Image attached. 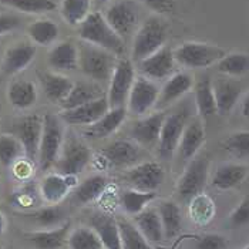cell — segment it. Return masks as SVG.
Listing matches in <instances>:
<instances>
[{
    "label": "cell",
    "mask_w": 249,
    "mask_h": 249,
    "mask_svg": "<svg viewBox=\"0 0 249 249\" xmlns=\"http://www.w3.org/2000/svg\"><path fill=\"white\" fill-rule=\"evenodd\" d=\"M167 113L158 111L154 114L138 118L130 127V137L142 148H154L158 145L161 130L164 125Z\"/></svg>",
    "instance_id": "cell-13"
},
{
    "label": "cell",
    "mask_w": 249,
    "mask_h": 249,
    "mask_svg": "<svg viewBox=\"0 0 249 249\" xmlns=\"http://www.w3.org/2000/svg\"><path fill=\"white\" fill-rule=\"evenodd\" d=\"M157 210H158L160 216H161V222H162V230H164L165 239L177 238L181 233V231H182V213H181V208L171 199H165V201L160 202Z\"/></svg>",
    "instance_id": "cell-32"
},
{
    "label": "cell",
    "mask_w": 249,
    "mask_h": 249,
    "mask_svg": "<svg viewBox=\"0 0 249 249\" xmlns=\"http://www.w3.org/2000/svg\"><path fill=\"white\" fill-rule=\"evenodd\" d=\"M93 160L90 147L74 134L66 135L61 151L56 161L58 173L69 177H77Z\"/></svg>",
    "instance_id": "cell-6"
},
{
    "label": "cell",
    "mask_w": 249,
    "mask_h": 249,
    "mask_svg": "<svg viewBox=\"0 0 249 249\" xmlns=\"http://www.w3.org/2000/svg\"><path fill=\"white\" fill-rule=\"evenodd\" d=\"M120 238H121V248L123 249H154L153 244H150L145 236L140 232L133 221L127 218L117 219Z\"/></svg>",
    "instance_id": "cell-37"
},
{
    "label": "cell",
    "mask_w": 249,
    "mask_h": 249,
    "mask_svg": "<svg viewBox=\"0 0 249 249\" xmlns=\"http://www.w3.org/2000/svg\"><path fill=\"white\" fill-rule=\"evenodd\" d=\"M21 155H24L23 145L15 135H0V164L6 168L13 167Z\"/></svg>",
    "instance_id": "cell-42"
},
{
    "label": "cell",
    "mask_w": 249,
    "mask_h": 249,
    "mask_svg": "<svg viewBox=\"0 0 249 249\" xmlns=\"http://www.w3.org/2000/svg\"><path fill=\"white\" fill-rule=\"evenodd\" d=\"M98 3H106V1H108V0H97Z\"/></svg>",
    "instance_id": "cell-54"
},
{
    "label": "cell",
    "mask_w": 249,
    "mask_h": 249,
    "mask_svg": "<svg viewBox=\"0 0 249 249\" xmlns=\"http://www.w3.org/2000/svg\"><path fill=\"white\" fill-rule=\"evenodd\" d=\"M0 4L26 15H41L56 9V3L53 0H0Z\"/></svg>",
    "instance_id": "cell-43"
},
{
    "label": "cell",
    "mask_w": 249,
    "mask_h": 249,
    "mask_svg": "<svg viewBox=\"0 0 249 249\" xmlns=\"http://www.w3.org/2000/svg\"><path fill=\"white\" fill-rule=\"evenodd\" d=\"M78 185L77 177L60 173L47 174L38 184V194L47 205H58Z\"/></svg>",
    "instance_id": "cell-15"
},
{
    "label": "cell",
    "mask_w": 249,
    "mask_h": 249,
    "mask_svg": "<svg viewBox=\"0 0 249 249\" xmlns=\"http://www.w3.org/2000/svg\"><path fill=\"white\" fill-rule=\"evenodd\" d=\"M231 228H242L249 225V196H245L228 216Z\"/></svg>",
    "instance_id": "cell-47"
},
{
    "label": "cell",
    "mask_w": 249,
    "mask_h": 249,
    "mask_svg": "<svg viewBox=\"0 0 249 249\" xmlns=\"http://www.w3.org/2000/svg\"><path fill=\"white\" fill-rule=\"evenodd\" d=\"M124 179L128 182L130 188L155 192L165 179V171L157 161H142L130 167L124 174Z\"/></svg>",
    "instance_id": "cell-11"
},
{
    "label": "cell",
    "mask_w": 249,
    "mask_h": 249,
    "mask_svg": "<svg viewBox=\"0 0 249 249\" xmlns=\"http://www.w3.org/2000/svg\"><path fill=\"white\" fill-rule=\"evenodd\" d=\"M71 222L66 221L61 225L47 230L33 231L24 233L26 241L35 249H63L67 245Z\"/></svg>",
    "instance_id": "cell-19"
},
{
    "label": "cell",
    "mask_w": 249,
    "mask_h": 249,
    "mask_svg": "<svg viewBox=\"0 0 249 249\" xmlns=\"http://www.w3.org/2000/svg\"><path fill=\"white\" fill-rule=\"evenodd\" d=\"M230 242L224 235L204 233L195 238L194 249H228Z\"/></svg>",
    "instance_id": "cell-46"
},
{
    "label": "cell",
    "mask_w": 249,
    "mask_h": 249,
    "mask_svg": "<svg viewBox=\"0 0 249 249\" xmlns=\"http://www.w3.org/2000/svg\"><path fill=\"white\" fill-rule=\"evenodd\" d=\"M195 93V106L198 115L204 120L216 114V101L213 94V86L210 77H202L194 89Z\"/></svg>",
    "instance_id": "cell-34"
},
{
    "label": "cell",
    "mask_w": 249,
    "mask_h": 249,
    "mask_svg": "<svg viewBox=\"0 0 249 249\" xmlns=\"http://www.w3.org/2000/svg\"><path fill=\"white\" fill-rule=\"evenodd\" d=\"M41 131H43V117L37 114L24 117L18 127V138L23 145L24 157L32 162L37 161Z\"/></svg>",
    "instance_id": "cell-18"
},
{
    "label": "cell",
    "mask_w": 249,
    "mask_h": 249,
    "mask_svg": "<svg viewBox=\"0 0 249 249\" xmlns=\"http://www.w3.org/2000/svg\"><path fill=\"white\" fill-rule=\"evenodd\" d=\"M89 227L96 231L104 249H123L118 222L114 216L106 212H94L89 218Z\"/></svg>",
    "instance_id": "cell-22"
},
{
    "label": "cell",
    "mask_w": 249,
    "mask_h": 249,
    "mask_svg": "<svg viewBox=\"0 0 249 249\" xmlns=\"http://www.w3.org/2000/svg\"><path fill=\"white\" fill-rule=\"evenodd\" d=\"M210 174V160L207 157H194L177 182V195L182 202H190L194 196L205 190Z\"/></svg>",
    "instance_id": "cell-7"
},
{
    "label": "cell",
    "mask_w": 249,
    "mask_h": 249,
    "mask_svg": "<svg viewBox=\"0 0 249 249\" xmlns=\"http://www.w3.org/2000/svg\"><path fill=\"white\" fill-rule=\"evenodd\" d=\"M104 19L115 30V33L124 40L135 35L138 27V15L134 3L115 1L104 10Z\"/></svg>",
    "instance_id": "cell-12"
},
{
    "label": "cell",
    "mask_w": 249,
    "mask_h": 249,
    "mask_svg": "<svg viewBox=\"0 0 249 249\" xmlns=\"http://www.w3.org/2000/svg\"><path fill=\"white\" fill-rule=\"evenodd\" d=\"M175 57L174 50L170 46H164L154 54L141 60L138 63V70L141 76L147 77L153 81L167 80L175 73Z\"/></svg>",
    "instance_id": "cell-14"
},
{
    "label": "cell",
    "mask_w": 249,
    "mask_h": 249,
    "mask_svg": "<svg viewBox=\"0 0 249 249\" xmlns=\"http://www.w3.org/2000/svg\"><path fill=\"white\" fill-rule=\"evenodd\" d=\"M69 249H104L101 239L98 238L96 231L90 227H78L70 231L67 239Z\"/></svg>",
    "instance_id": "cell-41"
},
{
    "label": "cell",
    "mask_w": 249,
    "mask_h": 249,
    "mask_svg": "<svg viewBox=\"0 0 249 249\" xmlns=\"http://www.w3.org/2000/svg\"><path fill=\"white\" fill-rule=\"evenodd\" d=\"M192 87H194V80L191 74H188L187 71H175L173 76L165 80L164 86L161 87L157 106L161 108L171 106L173 103L188 94Z\"/></svg>",
    "instance_id": "cell-23"
},
{
    "label": "cell",
    "mask_w": 249,
    "mask_h": 249,
    "mask_svg": "<svg viewBox=\"0 0 249 249\" xmlns=\"http://www.w3.org/2000/svg\"><path fill=\"white\" fill-rule=\"evenodd\" d=\"M108 110H110V104H108L107 97L101 96L73 110L61 111L60 118L63 120V123L70 124V125H87L89 127L98 121Z\"/></svg>",
    "instance_id": "cell-17"
},
{
    "label": "cell",
    "mask_w": 249,
    "mask_h": 249,
    "mask_svg": "<svg viewBox=\"0 0 249 249\" xmlns=\"http://www.w3.org/2000/svg\"><path fill=\"white\" fill-rule=\"evenodd\" d=\"M98 97H101V94L98 93V89L96 87L86 84V83H74V87L70 91V94L58 106H60L61 111H67V110H73L76 107H80L86 103H90Z\"/></svg>",
    "instance_id": "cell-39"
},
{
    "label": "cell",
    "mask_w": 249,
    "mask_h": 249,
    "mask_svg": "<svg viewBox=\"0 0 249 249\" xmlns=\"http://www.w3.org/2000/svg\"><path fill=\"white\" fill-rule=\"evenodd\" d=\"M242 115L245 118H249V93L245 96L244 101H242Z\"/></svg>",
    "instance_id": "cell-52"
},
{
    "label": "cell",
    "mask_w": 249,
    "mask_h": 249,
    "mask_svg": "<svg viewBox=\"0 0 249 249\" xmlns=\"http://www.w3.org/2000/svg\"><path fill=\"white\" fill-rule=\"evenodd\" d=\"M27 216H30L33 219V222H36L43 230L54 228V227L61 225L63 222H66L64 211L58 205H47L44 208H40L37 211L29 213Z\"/></svg>",
    "instance_id": "cell-44"
},
{
    "label": "cell",
    "mask_w": 249,
    "mask_h": 249,
    "mask_svg": "<svg viewBox=\"0 0 249 249\" xmlns=\"http://www.w3.org/2000/svg\"><path fill=\"white\" fill-rule=\"evenodd\" d=\"M36 192L32 190V187H24L21 191L16 192L15 195V202L16 205L23 207V208H29L35 204V199H36Z\"/></svg>",
    "instance_id": "cell-51"
},
{
    "label": "cell",
    "mask_w": 249,
    "mask_h": 249,
    "mask_svg": "<svg viewBox=\"0 0 249 249\" xmlns=\"http://www.w3.org/2000/svg\"><path fill=\"white\" fill-rule=\"evenodd\" d=\"M33 165H35V162H32L30 160H27L26 157L23 160L20 158L19 161L13 165V170H15L13 173H15V175L19 179L24 181V179H27L33 174Z\"/></svg>",
    "instance_id": "cell-49"
},
{
    "label": "cell",
    "mask_w": 249,
    "mask_h": 249,
    "mask_svg": "<svg viewBox=\"0 0 249 249\" xmlns=\"http://www.w3.org/2000/svg\"><path fill=\"white\" fill-rule=\"evenodd\" d=\"M134 224L150 244H158L165 239L161 216L157 208L148 207L138 215H135Z\"/></svg>",
    "instance_id": "cell-31"
},
{
    "label": "cell",
    "mask_w": 249,
    "mask_h": 249,
    "mask_svg": "<svg viewBox=\"0 0 249 249\" xmlns=\"http://www.w3.org/2000/svg\"><path fill=\"white\" fill-rule=\"evenodd\" d=\"M205 138H207V135H205L204 120L199 115L195 118H191L184 130V134L181 137V141L178 145L179 158L182 161L192 160L201 150V147L204 145Z\"/></svg>",
    "instance_id": "cell-20"
},
{
    "label": "cell",
    "mask_w": 249,
    "mask_h": 249,
    "mask_svg": "<svg viewBox=\"0 0 249 249\" xmlns=\"http://www.w3.org/2000/svg\"><path fill=\"white\" fill-rule=\"evenodd\" d=\"M64 128L63 120L54 114H46L43 117V131L38 147L37 162L40 170L47 171L56 165L63 142H64Z\"/></svg>",
    "instance_id": "cell-3"
},
{
    "label": "cell",
    "mask_w": 249,
    "mask_h": 249,
    "mask_svg": "<svg viewBox=\"0 0 249 249\" xmlns=\"http://www.w3.org/2000/svg\"><path fill=\"white\" fill-rule=\"evenodd\" d=\"M78 36L84 43L101 47L117 57H121L125 52V40L115 33L101 12H91L87 16L78 26Z\"/></svg>",
    "instance_id": "cell-1"
},
{
    "label": "cell",
    "mask_w": 249,
    "mask_h": 249,
    "mask_svg": "<svg viewBox=\"0 0 249 249\" xmlns=\"http://www.w3.org/2000/svg\"><path fill=\"white\" fill-rule=\"evenodd\" d=\"M244 249H249V244H248V245H247V247H245V248H244Z\"/></svg>",
    "instance_id": "cell-55"
},
{
    "label": "cell",
    "mask_w": 249,
    "mask_h": 249,
    "mask_svg": "<svg viewBox=\"0 0 249 249\" xmlns=\"http://www.w3.org/2000/svg\"><path fill=\"white\" fill-rule=\"evenodd\" d=\"M93 0H61L60 15L70 26H80L91 13Z\"/></svg>",
    "instance_id": "cell-38"
},
{
    "label": "cell",
    "mask_w": 249,
    "mask_h": 249,
    "mask_svg": "<svg viewBox=\"0 0 249 249\" xmlns=\"http://www.w3.org/2000/svg\"><path fill=\"white\" fill-rule=\"evenodd\" d=\"M157 198V194L153 191H140L134 188H128L120 195V207L127 215L135 216L145 208H148Z\"/></svg>",
    "instance_id": "cell-33"
},
{
    "label": "cell",
    "mask_w": 249,
    "mask_h": 249,
    "mask_svg": "<svg viewBox=\"0 0 249 249\" xmlns=\"http://www.w3.org/2000/svg\"><path fill=\"white\" fill-rule=\"evenodd\" d=\"M248 174V167L244 164L225 162L215 170L211 178V185L215 190H219V191L233 190L247 179Z\"/></svg>",
    "instance_id": "cell-24"
},
{
    "label": "cell",
    "mask_w": 249,
    "mask_h": 249,
    "mask_svg": "<svg viewBox=\"0 0 249 249\" xmlns=\"http://www.w3.org/2000/svg\"><path fill=\"white\" fill-rule=\"evenodd\" d=\"M190 120H191V111L187 107H179L173 113L167 114L161 130L160 141L157 145L160 157L168 158L178 150L181 137L184 134V130L190 123Z\"/></svg>",
    "instance_id": "cell-9"
},
{
    "label": "cell",
    "mask_w": 249,
    "mask_h": 249,
    "mask_svg": "<svg viewBox=\"0 0 249 249\" xmlns=\"http://www.w3.org/2000/svg\"><path fill=\"white\" fill-rule=\"evenodd\" d=\"M6 231V218H4V213L0 211V236L4 233Z\"/></svg>",
    "instance_id": "cell-53"
},
{
    "label": "cell",
    "mask_w": 249,
    "mask_h": 249,
    "mask_svg": "<svg viewBox=\"0 0 249 249\" xmlns=\"http://www.w3.org/2000/svg\"><path fill=\"white\" fill-rule=\"evenodd\" d=\"M7 100L18 110H27L37 101V89L30 80H15L7 87Z\"/></svg>",
    "instance_id": "cell-30"
},
{
    "label": "cell",
    "mask_w": 249,
    "mask_h": 249,
    "mask_svg": "<svg viewBox=\"0 0 249 249\" xmlns=\"http://www.w3.org/2000/svg\"><path fill=\"white\" fill-rule=\"evenodd\" d=\"M222 148L235 158H249V131H236L222 141Z\"/></svg>",
    "instance_id": "cell-45"
},
{
    "label": "cell",
    "mask_w": 249,
    "mask_h": 249,
    "mask_svg": "<svg viewBox=\"0 0 249 249\" xmlns=\"http://www.w3.org/2000/svg\"><path fill=\"white\" fill-rule=\"evenodd\" d=\"M108 190V179L107 177L96 174L89 178H86L83 182H80L73 191V202L77 207H83L87 204H91L101 198Z\"/></svg>",
    "instance_id": "cell-27"
},
{
    "label": "cell",
    "mask_w": 249,
    "mask_h": 249,
    "mask_svg": "<svg viewBox=\"0 0 249 249\" xmlns=\"http://www.w3.org/2000/svg\"><path fill=\"white\" fill-rule=\"evenodd\" d=\"M212 86L216 101V111L221 115L231 113L239 101V97L242 94V86L233 80H218L212 83Z\"/></svg>",
    "instance_id": "cell-28"
},
{
    "label": "cell",
    "mask_w": 249,
    "mask_h": 249,
    "mask_svg": "<svg viewBox=\"0 0 249 249\" xmlns=\"http://www.w3.org/2000/svg\"><path fill=\"white\" fill-rule=\"evenodd\" d=\"M188 213L194 224L196 225H208L215 216V202L210 195L207 194H199L194 196L191 201L188 202Z\"/></svg>",
    "instance_id": "cell-36"
},
{
    "label": "cell",
    "mask_w": 249,
    "mask_h": 249,
    "mask_svg": "<svg viewBox=\"0 0 249 249\" xmlns=\"http://www.w3.org/2000/svg\"><path fill=\"white\" fill-rule=\"evenodd\" d=\"M216 70L228 77H239L249 71V54L247 53H227L216 64Z\"/></svg>",
    "instance_id": "cell-40"
},
{
    "label": "cell",
    "mask_w": 249,
    "mask_h": 249,
    "mask_svg": "<svg viewBox=\"0 0 249 249\" xmlns=\"http://www.w3.org/2000/svg\"><path fill=\"white\" fill-rule=\"evenodd\" d=\"M117 64V56L113 53L84 43L78 47V69L83 74L93 80H107L110 78Z\"/></svg>",
    "instance_id": "cell-5"
},
{
    "label": "cell",
    "mask_w": 249,
    "mask_h": 249,
    "mask_svg": "<svg viewBox=\"0 0 249 249\" xmlns=\"http://www.w3.org/2000/svg\"><path fill=\"white\" fill-rule=\"evenodd\" d=\"M168 30L165 23L158 16H151L137 29L131 47V60L140 63L141 60L154 54L167 44Z\"/></svg>",
    "instance_id": "cell-2"
},
{
    "label": "cell",
    "mask_w": 249,
    "mask_h": 249,
    "mask_svg": "<svg viewBox=\"0 0 249 249\" xmlns=\"http://www.w3.org/2000/svg\"><path fill=\"white\" fill-rule=\"evenodd\" d=\"M36 46L32 43H19L9 47L1 60V70L6 74H18L26 70L36 57Z\"/></svg>",
    "instance_id": "cell-21"
},
{
    "label": "cell",
    "mask_w": 249,
    "mask_h": 249,
    "mask_svg": "<svg viewBox=\"0 0 249 249\" xmlns=\"http://www.w3.org/2000/svg\"><path fill=\"white\" fill-rule=\"evenodd\" d=\"M135 67L134 61L131 58L120 57L117 60L114 71L110 77V87L107 100L110 108L125 107L130 91L133 89L135 81Z\"/></svg>",
    "instance_id": "cell-8"
},
{
    "label": "cell",
    "mask_w": 249,
    "mask_h": 249,
    "mask_svg": "<svg viewBox=\"0 0 249 249\" xmlns=\"http://www.w3.org/2000/svg\"><path fill=\"white\" fill-rule=\"evenodd\" d=\"M127 114H128L127 107L110 108L98 121L89 125L83 131V134L87 138H93V140H103L106 137H110L123 125V123L127 118Z\"/></svg>",
    "instance_id": "cell-25"
},
{
    "label": "cell",
    "mask_w": 249,
    "mask_h": 249,
    "mask_svg": "<svg viewBox=\"0 0 249 249\" xmlns=\"http://www.w3.org/2000/svg\"><path fill=\"white\" fill-rule=\"evenodd\" d=\"M58 35V26L50 19H38L27 27V36L35 46H52L56 43Z\"/></svg>",
    "instance_id": "cell-35"
},
{
    "label": "cell",
    "mask_w": 249,
    "mask_h": 249,
    "mask_svg": "<svg viewBox=\"0 0 249 249\" xmlns=\"http://www.w3.org/2000/svg\"><path fill=\"white\" fill-rule=\"evenodd\" d=\"M47 63L56 71H73L78 69V47L73 41H60L50 49Z\"/></svg>",
    "instance_id": "cell-26"
},
{
    "label": "cell",
    "mask_w": 249,
    "mask_h": 249,
    "mask_svg": "<svg viewBox=\"0 0 249 249\" xmlns=\"http://www.w3.org/2000/svg\"><path fill=\"white\" fill-rule=\"evenodd\" d=\"M20 26V19L15 15L0 13V36H4Z\"/></svg>",
    "instance_id": "cell-48"
},
{
    "label": "cell",
    "mask_w": 249,
    "mask_h": 249,
    "mask_svg": "<svg viewBox=\"0 0 249 249\" xmlns=\"http://www.w3.org/2000/svg\"><path fill=\"white\" fill-rule=\"evenodd\" d=\"M141 148L133 140H115L106 145L100 154L108 162V167H134L141 158Z\"/></svg>",
    "instance_id": "cell-16"
},
{
    "label": "cell",
    "mask_w": 249,
    "mask_h": 249,
    "mask_svg": "<svg viewBox=\"0 0 249 249\" xmlns=\"http://www.w3.org/2000/svg\"><path fill=\"white\" fill-rule=\"evenodd\" d=\"M142 4H145L148 9H151L153 12L158 15H164L171 12L174 7L173 0H140Z\"/></svg>",
    "instance_id": "cell-50"
},
{
    "label": "cell",
    "mask_w": 249,
    "mask_h": 249,
    "mask_svg": "<svg viewBox=\"0 0 249 249\" xmlns=\"http://www.w3.org/2000/svg\"><path fill=\"white\" fill-rule=\"evenodd\" d=\"M227 52L222 47L199 41H188L174 49V57L177 64L190 70L207 69L213 64H218V61Z\"/></svg>",
    "instance_id": "cell-4"
},
{
    "label": "cell",
    "mask_w": 249,
    "mask_h": 249,
    "mask_svg": "<svg viewBox=\"0 0 249 249\" xmlns=\"http://www.w3.org/2000/svg\"><path fill=\"white\" fill-rule=\"evenodd\" d=\"M40 81H41V87L46 97L53 101L60 104L66 97L70 94V91L74 87V81L69 77L63 76L57 71H46L40 74Z\"/></svg>",
    "instance_id": "cell-29"
},
{
    "label": "cell",
    "mask_w": 249,
    "mask_h": 249,
    "mask_svg": "<svg viewBox=\"0 0 249 249\" xmlns=\"http://www.w3.org/2000/svg\"><path fill=\"white\" fill-rule=\"evenodd\" d=\"M161 89L158 84L144 76L135 77L133 89L127 100V111L134 117L147 115L158 104Z\"/></svg>",
    "instance_id": "cell-10"
}]
</instances>
